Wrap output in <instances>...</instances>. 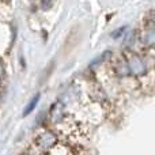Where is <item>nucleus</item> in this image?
Returning <instances> with one entry per match:
<instances>
[{
    "instance_id": "obj_1",
    "label": "nucleus",
    "mask_w": 155,
    "mask_h": 155,
    "mask_svg": "<svg viewBox=\"0 0 155 155\" xmlns=\"http://www.w3.org/2000/svg\"><path fill=\"white\" fill-rule=\"evenodd\" d=\"M38 101H40V94H37V95L34 97V98L30 101V104L26 106V109H25V112H23V116H27V114H30V113L33 112V110L35 109V106H37V104H38Z\"/></svg>"
}]
</instances>
